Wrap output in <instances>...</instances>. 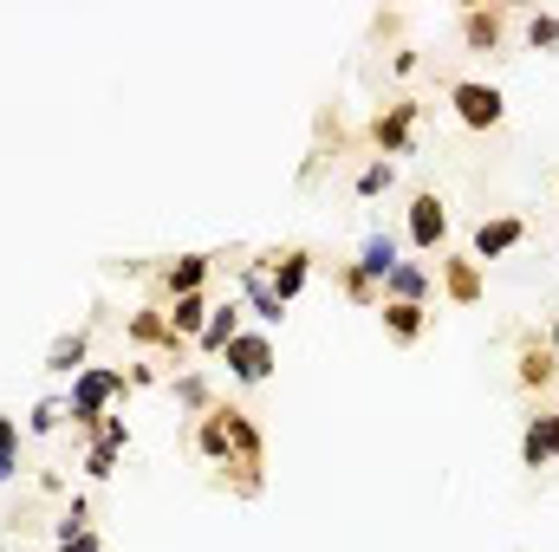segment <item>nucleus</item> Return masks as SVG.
Masks as SVG:
<instances>
[{
    "label": "nucleus",
    "mask_w": 559,
    "mask_h": 552,
    "mask_svg": "<svg viewBox=\"0 0 559 552\" xmlns=\"http://www.w3.org/2000/svg\"><path fill=\"white\" fill-rule=\"evenodd\" d=\"M449 98H455V118H462L468 131H495V124H501V92H495V85H481V79H462Z\"/></svg>",
    "instance_id": "7ed1b4c3"
},
{
    "label": "nucleus",
    "mask_w": 559,
    "mask_h": 552,
    "mask_svg": "<svg viewBox=\"0 0 559 552\" xmlns=\"http://www.w3.org/2000/svg\"><path fill=\"white\" fill-rule=\"evenodd\" d=\"M222 358H228V371H235L241 384H261V377L274 371V345H267L261 332H241V338H235V345H228Z\"/></svg>",
    "instance_id": "20e7f679"
},
{
    "label": "nucleus",
    "mask_w": 559,
    "mask_h": 552,
    "mask_svg": "<svg viewBox=\"0 0 559 552\" xmlns=\"http://www.w3.org/2000/svg\"><path fill=\"white\" fill-rule=\"evenodd\" d=\"M46 371H59V377H72V371H85V332H72V338H59V345L46 351Z\"/></svg>",
    "instance_id": "a211bd4d"
},
{
    "label": "nucleus",
    "mask_w": 559,
    "mask_h": 552,
    "mask_svg": "<svg viewBox=\"0 0 559 552\" xmlns=\"http://www.w3.org/2000/svg\"><path fill=\"white\" fill-rule=\"evenodd\" d=\"M462 33H468V46H495L501 39V13H468Z\"/></svg>",
    "instance_id": "4be33fe9"
},
{
    "label": "nucleus",
    "mask_w": 559,
    "mask_h": 552,
    "mask_svg": "<svg viewBox=\"0 0 559 552\" xmlns=\"http://www.w3.org/2000/svg\"><path fill=\"white\" fill-rule=\"evenodd\" d=\"M195 448L209 455V461H235V468H261V435H254V422L241 410H228V404H215V410H202V429H195Z\"/></svg>",
    "instance_id": "f257e3e1"
},
{
    "label": "nucleus",
    "mask_w": 559,
    "mask_h": 552,
    "mask_svg": "<svg viewBox=\"0 0 559 552\" xmlns=\"http://www.w3.org/2000/svg\"><path fill=\"white\" fill-rule=\"evenodd\" d=\"M59 552H98V540H92V533H79V540H66Z\"/></svg>",
    "instance_id": "c85d7f7f"
},
{
    "label": "nucleus",
    "mask_w": 559,
    "mask_h": 552,
    "mask_svg": "<svg viewBox=\"0 0 559 552\" xmlns=\"http://www.w3.org/2000/svg\"><path fill=\"white\" fill-rule=\"evenodd\" d=\"M391 267H397V241H391V235H371V241H365V254H358V274L384 286V279H391Z\"/></svg>",
    "instance_id": "f8f14e48"
},
{
    "label": "nucleus",
    "mask_w": 559,
    "mask_h": 552,
    "mask_svg": "<svg viewBox=\"0 0 559 552\" xmlns=\"http://www.w3.org/2000/svg\"><path fill=\"white\" fill-rule=\"evenodd\" d=\"M131 338H143V345H156V338H163V345H182L163 312H138V319H131Z\"/></svg>",
    "instance_id": "aec40b11"
},
{
    "label": "nucleus",
    "mask_w": 559,
    "mask_h": 552,
    "mask_svg": "<svg viewBox=\"0 0 559 552\" xmlns=\"http://www.w3.org/2000/svg\"><path fill=\"white\" fill-rule=\"evenodd\" d=\"M267 267H274V261H254V267L241 274V292H248V312L274 325V319H280V299H274V286H267Z\"/></svg>",
    "instance_id": "9d476101"
},
{
    "label": "nucleus",
    "mask_w": 559,
    "mask_h": 552,
    "mask_svg": "<svg viewBox=\"0 0 559 552\" xmlns=\"http://www.w3.org/2000/svg\"><path fill=\"white\" fill-rule=\"evenodd\" d=\"M411 124H417V105H391L384 118H378V143L397 156V149H411Z\"/></svg>",
    "instance_id": "ddd939ff"
},
{
    "label": "nucleus",
    "mask_w": 559,
    "mask_h": 552,
    "mask_svg": "<svg viewBox=\"0 0 559 552\" xmlns=\"http://www.w3.org/2000/svg\"><path fill=\"white\" fill-rule=\"evenodd\" d=\"M59 416H66V404H39V410H33V429L46 435V429H59Z\"/></svg>",
    "instance_id": "cd10ccee"
},
{
    "label": "nucleus",
    "mask_w": 559,
    "mask_h": 552,
    "mask_svg": "<svg viewBox=\"0 0 559 552\" xmlns=\"http://www.w3.org/2000/svg\"><path fill=\"white\" fill-rule=\"evenodd\" d=\"M118 455H124V448L98 435V442H92V455H85V475H111V468H118Z\"/></svg>",
    "instance_id": "b1692460"
},
{
    "label": "nucleus",
    "mask_w": 559,
    "mask_h": 552,
    "mask_svg": "<svg viewBox=\"0 0 559 552\" xmlns=\"http://www.w3.org/2000/svg\"><path fill=\"white\" fill-rule=\"evenodd\" d=\"M176 397H182L189 410H209V384H202V377H182V384H176Z\"/></svg>",
    "instance_id": "bb28decb"
},
{
    "label": "nucleus",
    "mask_w": 559,
    "mask_h": 552,
    "mask_svg": "<svg viewBox=\"0 0 559 552\" xmlns=\"http://www.w3.org/2000/svg\"><path fill=\"white\" fill-rule=\"evenodd\" d=\"M442 235H449V215H442V195H436V189H423L417 202H411V241H417L423 254H429V248H442Z\"/></svg>",
    "instance_id": "39448f33"
},
{
    "label": "nucleus",
    "mask_w": 559,
    "mask_h": 552,
    "mask_svg": "<svg viewBox=\"0 0 559 552\" xmlns=\"http://www.w3.org/2000/svg\"><path fill=\"white\" fill-rule=\"evenodd\" d=\"M163 279H169V292H176V299H182V292H195V286L209 279V254H189V261H176Z\"/></svg>",
    "instance_id": "6ab92c4d"
},
{
    "label": "nucleus",
    "mask_w": 559,
    "mask_h": 552,
    "mask_svg": "<svg viewBox=\"0 0 559 552\" xmlns=\"http://www.w3.org/2000/svg\"><path fill=\"white\" fill-rule=\"evenodd\" d=\"M521 455H527V468H547V461H559V410H547V416H534V422H527Z\"/></svg>",
    "instance_id": "0eeeda50"
},
{
    "label": "nucleus",
    "mask_w": 559,
    "mask_h": 552,
    "mask_svg": "<svg viewBox=\"0 0 559 552\" xmlns=\"http://www.w3.org/2000/svg\"><path fill=\"white\" fill-rule=\"evenodd\" d=\"M13 468H20V422L0 416V481H13Z\"/></svg>",
    "instance_id": "412c9836"
},
{
    "label": "nucleus",
    "mask_w": 559,
    "mask_h": 552,
    "mask_svg": "<svg viewBox=\"0 0 559 552\" xmlns=\"http://www.w3.org/2000/svg\"><path fill=\"white\" fill-rule=\"evenodd\" d=\"M235 338H241V305H215V312H209V325H202V338H195V345H202V351H209V358H222V351H228V345H235Z\"/></svg>",
    "instance_id": "1a4fd4ad"
},
{
    "label": "nucleus",
    "mask_w": 559,
    "mask_h": 552,
    "mask_svg": "<svg viewBox=\"0 0 559 552\" xmlns=\"http://www.w3.org/2000/svg\"><path fill=\"white\" fill-rule=\"evenodd\" d=\"M391 182H397V169H391V163H371V169L358 176V195H384Z\"/></svg>",
    "instance_id": "393cba45"
},
{
    "label": "nucleus",
    "mask_w": 559,
    "mask_h": 552,
    "mask_svg": "<svg viewBox=\"0 0 559 552\" xmlns=\"http://www.w3.org/2000/svg\"><path fill=\"white\" fill-rule=\"evenodd\" d=\"M163 319H169L176 338H202V325H209V299H202V292H182L176 312H163Z\"/></svg>",
    "instance_id": "9b49d317"
},
{
    "label": "nucleus",
    "mask_w": 559,
    "mask_h": 552,
    "mask_svg": "<svg viewBox=\"0 0 559 552\" xmlns=\"http://www.w3.org/2000/svg\"><path fill=\"white\" fill-rule=\"evenodd\" d=\"M384 332H391L397 345L423 338V305H397V299H384Z\"/></svg>",
    "instance_id": "f3484780"
},
{
    "label": "nucleus",
    "mask_w": 559,
    "mask_h": 552,
    "mask_svg": "<svg viewBox=\"0 0 559 552\" xmlns=\"http://www.w3.org/2000/svg\"><path fill=\"white\" fill-rule=\"evenodd\" d=\"M521 215H495V221H481L475 228V261H495V254H508V248H521Z\"/></svg>",
    "instance_id": "6e6552de"
},
{
    "label": "nucleus",
    "mask_w": 559,
    "mask_h": 552,
    "mask_svg": "<svg viewBox=\"0 0 559 552\" xmlns=\"http://www.w3.org/2000/svg\"><path fill=\"white\" fill-rule=\"evenodd\" d=\"M554 364H559V319H554Z\"/></svg>",
    "instance_id": "c756f323"
},
{
    "label": "nucleus",
    "mask_w": 559,
    "mask_h": 552,
    "mask_svg": "<svg viewBox=\"0 0 559 552\" xmlns=\"http://www.w3.org/2000/svg\"><path fill=\"white\" fill-rule=\"evenodd\" d=\"M527 39H534V46H559V20L554 13H534V20H527Z\"/></svg>",
    "instance_id": "a878e982"
},
{
    "label": "nucleus",
    "mask_w": 559,
    "mask_h": 552,
    "mask_svg": "<svg viewBox=\"0 0 559 552\" xmlns=\"http://www.w3.org/2000/svg\"><path fill=\"white\" fill-rule=\"evenodd\" d=\"M345 292H352L358 305H384V286H378V279H365L358 267H345Z\"/></svg>",
    "instance_id": "5701e85b"
},
{
    "label": "nucleus",
    "mask_w": 559,
    "mask_h": 552,
    "mask_svg": "<svg viewBox=\"0 0 559 552\" xmlns=\"http://www.w3.org/2000/svg\"><path fill=\"white\" fill-rule=\"evenodd\" d=\"M554 351H547V345H540V338H527V345H521V384H527V391H534V384H540V391H547V384H554Z\"/></svg>",
    "instance_id": "dca6fc26"
},
{
    "label": "nucleus",
    "mask_w": 559,
    "mask_h": 552,
    "mask_svg": "<svg viewBox=\"0 0 559 552\" xmlns=\"http://www.w3.org/2000/svg\"><path fill=\"white\" fill-rule=\"evenodd\" d=\"M442 286H449L455 305H475V299H481V274H475V261H442Z\"/></svg>",
    "instance_id": "2eb2a0df"
},
{
    "label": "nucleus",
    "mask_w": 559,
    "mask_h": 552,
    "mask_svg": "<svg viewBox=\"0 0 559 552\" xmlns=\"http://www.w3.org/2000/svg\"><path fill=\"white\" fill-rule=\"evenodd\" d=\"M118 391H124V377H118V371L85 364V371H79V384H72V404H66V416H72V422H85V429H98V422H105V404H111Z\"/></svg>",
    "instance_id": "f03ea898"
},
{
    "label": "nucleus",
    "mask_w": 559,
    "mask_h": 552,
    "mask_svg": "<svg viewBox=\"0 0 559 552\" xmlns=\"http://www.w3.org/2000/svg\"><path fill=\"white\" fill-rule=\"evenodd\" d=\"M267 261H274V267H267V286H274V299L286 305V299L306 286V274H312V254H306V248H286V254H267Z\"/></svg>",
    "instance_id": "423d86ee"
},
{
    "label": "nucleus",
    "mask_w": 559,
    "mask_h": 552,
    "mask_svg": "<svg viewBox=\"0 0 559 552\" xmlns=\"http://www.w3.org/2000/svg\"><path fill=\"white\" fill-rule=\"evenodd\" d=\"M384 292H391L397 305H423V292H429V274H423V267H411V261H397V267H391V279H384Z\"/></svg>",
    "instance_id": "4468645a"
}]
</instances>
